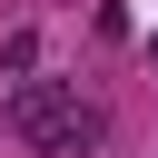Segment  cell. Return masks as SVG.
Returning a JSON list of instances; mask_svg holds the SVG:
<instances>
[{
	"instance_id": "1",
	"label": "cell",
	"mask_w": 158,
	"mask_h": 158,
	"mask_svg": "<svg viewBox=\"0 0 158 158\" xmlns=\"http://www.w3.org/2000/svg\"><path fill=\"white\" fill-rule=\"evenodd\" d=\"M0 128H10V138H30V148H89L109 118H99V99H79L69 79H20V89H10V109H0Z\"/></svg>"
},
{
	"instance_id": "2",
	"label": "cell",
	"mask_w": 158,
	"mask_h": 158,
	"mask_svg": "<svg viewBox=\"0 0 158 158\" xmlns=\"http://www.w3.org/2000/svg\"><path fill=\"white\" fill-rule=\"evenodd\" d=\"M148 59H158V40H148Z\"/></svg>"
}]
</instances>
